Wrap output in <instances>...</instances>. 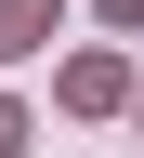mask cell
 Masks as SVG:
<instances>
[{
  "label": "cell",
  "mask_w": 144,
  "mask_h": 158,
  "mask_svg": "<svg viewBox=\"0 0 144 158\" xmlns=\"http://www.w3.org/2000/svg\"><path fill=\"white\" fill-rule=\"evenodd\" d=\"M53 27H66V0H0V53H39Z\"/></svg>",
  "instance_id": "1"
},
{
  "label": "cell",
  "mask_w": 144,
  "mask_h": 158,
  "mask_svg": "<svg viewBox=\"0 0 144 158\" xmlns=\"http://www.w3.org/2000/svg\"><path fill=\"white\" fill-rule=\"evenodd\" d=\"M118 92H131L118 53H79V66H66V106H118Z\"/></svg>",
  "instance_id": "2"
},
{
  "label": "cell",
  "mask_w": 144,
  "mask_h": 158,
  "mask_svg": "<svg viewBox=\"0 0 144 158\" xmlns=\"http://www.w3.org/2000/svg\"><path fill=\"white\" fill-rule=\"evenodd\" d=\"M13 145H26V118H13V106H0V158H13Z\"/></svg>",
  "instance_id": "3"
},
{
  "label": "cell",
  "mask_w": 144,
  "mask_h": 158,
  "mask_svg": "<svg viewBox=\"0 0 144 158\" xmlns=\"http://www.w3.org/2000/svg\"><path fill=\"white\" fill-rule=\"evenodd\" d=\"M105 13H118V27H144V0H105Z\"/></svg>",
  "instance_id": "4"
}]
</instances>
